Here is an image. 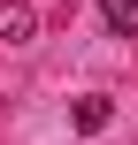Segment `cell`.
I'll return each mask as SVG.
<instances>
[{
	"label": "cell",
	"instance_id": "1",
	"mask_svg": "<svg viewBox=\"0 0 138 145\" xmlns=\"http://www.w3.org/2000/svg\"><path fill=\"white\" fill-rule=\"evenodd\" d=\"M69 122H77V130H85V138H100V130H108V122H115V107H108V92H85V99H77V107H69Z\"/></svg>",
	"mask_w": 138,
	"mask_h": 145
},
{
	"label": "cell",
	"instance_id": "3",
	"mask_svg": "<svg viewBox=\"0 0 138 145\" xmlns=\"http://www.w3.org/2000/svg\"><path fill=\"white\" fill-rule=\"evenodd\" d=\"M100 15H108L115 38H138V0H100Z\"/></svg>",
	"mask_w": 138,
	"mask_h": 145
},
{
	"label": "cell",
	"instance_id": "2",
	"mask_svg": "<svg viewBox=\"0 0 138 145\" xmlns=\"http://www.w3.org/2000/svg\"><path fill=\"white\" fill-rule=\"evenodd\" d=\"M31 31H38V15H31L23 0H0V38H8V46H23Z\"/></svg>",
	"mask_w": 138,
	"mask_h": 145
}]
</instances>
